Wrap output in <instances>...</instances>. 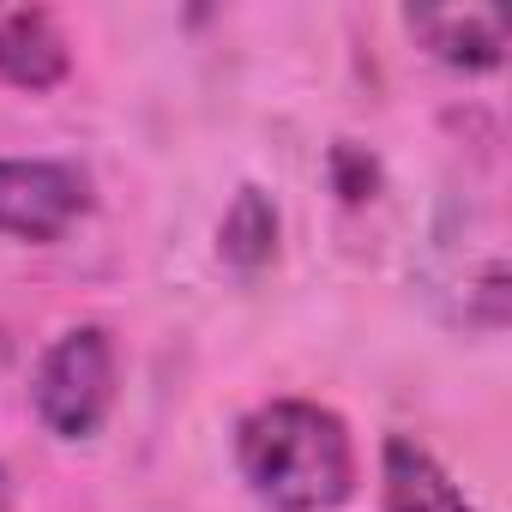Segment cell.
<instances>
[{"mask_svg":"<svg viewBox=\"0 0 512 512\" xmlns=\"http://www.w3.org/2000/svg\"><path fill=\"white\" fill-rule=\"evenodd\" d=\"M235 464L272 512H332L356 488V446L326 404L278 398L260 404L235 434Z\"/></svg>","mask_w":512,"mask_h":512,"instance_id":"cell-1","label":"cell"},{"mask_svg":"<svg viewBox=\"0 0 512 512\" xmlns=\"http://www.w3.org/2000/svg\"><path fill=\"white\" fill-rule=\"evenodd\" d=\"M37 416L61 440H91L115 404V344L103 326H73L37 368Z\"/></svg>","mask_w":512,"mask_h":512,"instance_id":"cell-2","label":"cell"},{"mask_svg":"<svg viewBox=\"0 0 512 512\" xmlns=\"http://www.w3.org/2000/svg\"><path fill=\"white\" fill-rule=\"evenodd\" d=\"M91 205V187L73 163L49 157H0V235L19 241H55L79 223Z\"/></svg>","mask_w":512,"mask_h":512,"instance_id":"cell-3","label":"cell"},{"mask_svg":"<svg viewBox=\"0 0 512 512\" xmlns=\"http://www.w3.org/2000/svg\"><path fill=\"white\" fill-rule=\"evenodd\" d=\"M67 67H73L67 37H61V25L43 7H19V13L0 19V79L7 85L49 91V85L67 79Z\"/></svg>","mask_w":512,"mask_h":512,"instance_id":"cell-4","label":"cell"},{"mask_svg":"<svg viewBox=\"0 0 512 512\" xmlns=\"http://www.w3.org/2000/svg\"><path fill=\"white\" fill-rule=\"evenodd\" d=\"M380 482H386V512H476L458 482L434 464L428 446H416L410 434H392L380 452Z\"/></svg>","mask_w":512,"mask_h":512,"instance_id":"cell-5","label":"cell"},{"mask_svg":"<svg viewBox=\"0 0 512 512\" xmlns=\"http://www.w3.org/2000/svg\"><path fill=\"white\" fill-rule=\"evenodd\" d=\"M410 31L446 67H464V73H488L506 55V19L482 13V7H470V13H458V7L452 13H410Z\"/></svg>","mask_w":512,"mask_h":512,"instance_id":"cell-6","label":"cell"},{"mask_svg":"<svg viewBox=\"0 0 512 512\" xmlns=\"http://www.w3.org/2000/svg\"><path fill=\"white\" fill-rule=\"evenodd\" d=\"M272 241H278V211L266 205V193L247 187V193L229 205V217H223V260L260 266V260H272Z\"/></svg>","mask_w":512,"mask_h":512,"instance_id":"cell-7","label":"cell"},{"mask_svg":"<svg viewBox=\"0 0 512 512\" xmlns=\"http://www.w3.org/2000/svg\"><path fill=\"white\" fill-rule=\"evenodd\" d=\"M0 512H13V482H7V470H0Z\"/></svg>","mask_w":512,"mask_h":512,"instance_id":"cell-8","label":"cell"}]
</instances>
